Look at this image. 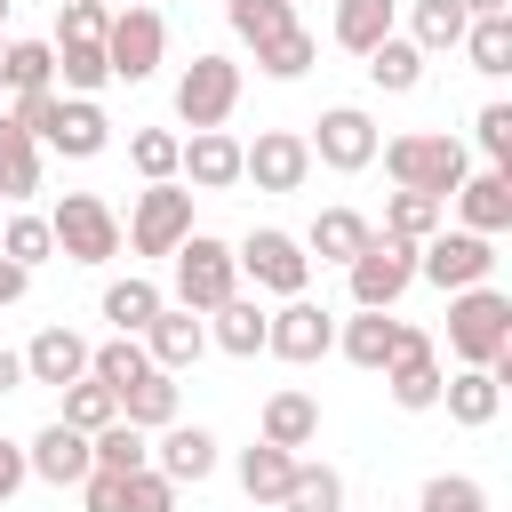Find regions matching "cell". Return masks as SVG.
Instances as JSON below:
<instances>
[{
  "label": "cell",
  "instance_id": "27",
  "mask_svg": "<svg viewBox=\"0 0 512 512\" xmlns=\"http://www.w3.org/2000/svg\"><path fill=\"white\" fill-rule=\"evenodd\" d=\"M184 416V384L168 376V368H144L128 392H120V424H136V432H160V424H176Z\"/></svg>",
  "mask_w": 512,
  "mask_h": 512
},
{
  "label": "cell",
  "instance_id": "5",
  "mask_svg": "<svg viewBox=\"0 0 512 512\" xmlns=\"http://www.w3.org/2000/svg\"><path fill=\"white\" fill-rule=\"evenodd\" d=\"M376 144H384V128H376V112H368V104H328V112L312 120V136H304L312 168H336V176L376 168Z\"/></svg>",
  "mask_w": 512,
  "mask_h": 512
},
{
  "label": "cell",
  "instance_id": "30",
  "mask_svg": "<svg viewBox=\"0 0 512 512\" xmlns=\"http://www.w3.org/2000/svg\"><path fill=\"white\" fill-rule=\"evenodd\" d=\"M424 64H432V56H424L408 32H392V40L368 48V80H376L384 96H416V88H424Z\"/></svg>",
  "mask_w": 512,
  "mask_h": 512
},
{
  "label": "cell",
  "instance_id": "14",
  "mask_svg": "<svg viewBox=\"0 0 512 512\" xmlns=\"http://www.w3.org/2000/svg\"><path fill=\"white\" fill-rule=\"evenodd\" d=\"M440 344L424 336V328H408V344L392 352V368H384V392H392V408H408V416H424V408H440Z\"/></svg>",
  "mask_w": 512,
  "mask_h": 512
},
{
  "label": "cell",
  "instance_id": "43",
  "mask_svg": "<svg viewBox=\"0 0 512 512\" xmlns=\"http://www.w3.org/2000/svg\"><path fill=\"white\" fill-rule=\"evenodd\" d=\"M312 56H320V40L296 24V32H280V40H264V48H256V72H264V80H304V72H312Z\"/></svg>",
  "mask_w": 512,
  "mask_h": 512
},
{
  "label": "cell",
  "instance_id": "8",
  "mask_svg": "<svg viewBox=\"0 0 512 512\" xmlns=\"http://www.w3.org/2000/svg\"><path fill=\"white\" fill-rule=\"evenodd\" d=\"M232 104H240V64L216 56V48H200V56L176 72V120L200 136V128H224Z\"/></svg>",
  "mask_w": 512,
  "mask_h": 512
},
{
  "label": "cell",
  "instance_id": "7",
  "mask_svg": "<svg viewBox=\"0 0 512 512\" xmlns=\"http://www.w3.org/2000/svg\"><path fill=\"white\" fill-rule=\"evenodd\" d=\"M344 280H352V312H392L416 288V248L392 232H368V248L344 264Z\"/></svg>",
  "mask_w": 512,
  "mask_h": 512
},
{
  "label": "cell",
  "instance_id": "15",
  "mask_svg": "<svg viewBox=\"0 0 512 512\" xmlns=\"http://www.w3.org/2000/svg\"><path fill=\"white\" fill-rule=\"evenodd\" d=\"M24 472L32 480H48V488H80L88 472H96V456H88V432H72V424H40L32 440H24Z\"/></svg>",
  "mask_w": 512,
  "mask_h": 512
},
{
  "label": "cell",
  "instance_id": "9",
  "mask_svg": "<svg viewBox=\"0 0 512 512\" xmlns=\"http://www.w3.org/2000/svg\"><path fill=\"white\" fill-rule=\"evenodd\" d=\"M416 280H432L440 296H456V288H488V280H496V240H480V232H464V224H456V232L440 224V232L416 248Z\"/></svg>",
  "mask_w": 512,
  "mask_h": 512
},
{
  "label": "cell",
  "instance_id": "40",
  "mask_svg": "<svg viewBox=\"0 0 512 512\" xmlns=\"http://www.w3.org/2000/svg\"><path fill=\"white\" fill-rule=\"evenodd\" d=\"M176 160H184V136L176 128H136L128 136V168L144 184H176Z\"/></svg>",
  "mask_w": 512,
  "mask_h": 512
},
{
  "label": "cell",
  "instance_id": "41",
  "mask_svg": "<svg viewBox=\"0 0 512 512\" xmlns=\"http://www.w3.org/2000/svg\"><path fill=\"white\" fill-rule=\"evenodd\" d=\"M88 456H96V472H144V464H152V440L112 416L104 432H88Z\"/></svg>",
  "mask_w": 512,
  "mask_h": 512
},
{
  "label": "cell",
  "instance_id": "50",
  "mask_svg": "<svg viewBox=\"0 0 512 512\" xmlns=\"http://www.w3.org/2000/svg\"><path fill=\"white\" fill-rule=\"evenodd\" d=\"M80 512H128L120 472H88V480H80Z\"/></svg>",
  "mask_w": 512,
  "mask_h": 512
},
{
  "label": "cell",
  "instance_id": "2",
  "mask_svg": "<svg viewBox=\"0 0 512 512\" xmlns=\"http://www.w3.org/2000/svg\"><path fill=\"white\" fill-rule=\"evenodd\" d=\"M448 352H456V368H488L512 352V296L496 280L448 296Z\"/></svg>",
  "mask_w": 512,
  "mask_h": 512
},
{
  "label": "cell",
  "instance_id": "57",
  "mask_svg": "<svg viewBox=\"0 0 512 512\" xmlns=\"http://www.w3.org/2000/svg\"><path fill=\"white\" fill-rule=\"evenodd\" d=\"M0 216H8V208H0Z\"/></svg>",
  "mask_w": 512,
  "mask_h": 512
},
{
  "label": "cell",
  "instance_id": "54",
  "mask_svg": "<svg viewBox=\"0 0 512 512\" xmlns=\"http://www.w3.org/2000/svg\"><path fill=\"white\" fill-rule=\"evenodd\" d=\"M464 16H512V0H456Z\"/></svg>",
  "mask_w": 512,
  "mask_h": 512
},
{
  "label": "cell",
  "instance_id": "51",
  "mask_svg": "<svg viewBox=\"0 0 512 512\" xmlns=\"http://www.w3.org/2000/svg\"><path fill=\"white\" fill-rule=\"evenodd\" d=\"M24 480H32V472H24V448H16V440H0V504H8Z\"/></svg>",
  "mask_w": 512,
  "mask_h": 512
},
{
  "label": "cell",
  "instance_id": "38",
  "mask_svg": "<svg viewBox=\"0 0 512 512\" xmlns=\"http://www.w3.org/2000/svg\"><path fill=\"white\" fill-rule=\"evenodd\" d=\"M224 24H232L248 48H264V40L296 32V0H224Z\"/></svg>",
  "mask_w": 512,
  "mask_h": 512
},
{
  "label": "cell",
  "instance_id": "16",
  "mask_svg": "<svg viewBox=\"0 0 512 512\" xmlns=\"http://www.w3.org/2000/svg\"><path fill=\"white\" fill-rule=\"evenodd\" d=\"M40 144L64 152V160H96V152L112 144V120H104L96 96H56V112L40 120Z\"/></svg>",
  "mask_w": 512,
  "mask_h": 512
},
{
  "label": "cell",
  "instance_id": "29",
  "mask_svg": "<svg viewBox=\"0 0 512 512\" xmlns=\"http://www.w3.org/2000/svg\"><path fill=\"white\" fill-rule=\"evenodd\" d=\"M32 192H40V144H32V128H16L0 112V208H24Z\"/></svg>",
  "mask_w": 512,
  "mask_h": 512
},
{
  "label": "cell",
  "instance_id": "45",
  "mask_svg": "<svg viewBox=\"0 0 512 512\" xmlns=\"http://www.w3.org/2000/svg\"><path fill=\"white\" fill-rule=\"evenodd\" d=\"M416 512H488V488L472 472H432L424 496H416Z\"/></svg>",
  "mask_w": 512,
  "mask_h": 512
},
{
  "label": "cell",
  "instance_id": "48",
  "mask_svg": "<svg viewBox=\"0 0 512 512\" xmlns=\"http://www.w3.org/2000/svg\"><path fill=\"white\" fill-rule=\"evenodd\" d=\"M104 32H112L104 0H56V40H104Z\"/></svg>",
  "mask_w": 512,
  "mask_h": 512
},
{
  "label": "cell",
  "instance_id": "25",
  "mask_svg": "<svg viewBox=\"0 0 512 512\" xmlns=\"http://www.w3.org/2000/svg\"><path fill=\"white\" fill-rule=\"evenodd\" d=\"M440 408H448V424L480 432V424L504 416V384H496L488 368H456V376H440Z\"/></svg>",
  "mask_w": 512,
  "mask_h": 512
},
{
  "label": "cell",
  "instance_id": "22",
  "mask_svg": "<svg viewBox=\"0 0 512 512\" xmlns=\"http://www.w3.org/2000/svg\"><path fill=\"white\" fill-rule=\"evenodd\" d=\"M400 344H408V320H392V312H352V320L336 328V352H344L352 368H368V376H384Z\"/></svg>",
  "mask_w": 512,
  "mask_h": 512
},
{
  "label": "cell",
  "instance_id": "42",
  "mask_svg": "<svg viewBox=\"0 0 512 512\" xmlns=\"http://www.w3.org/2000/svg\"><path fill=\"white\" fill-rule=\"evenodd\" d=\"M144 368H152V360H144V344H136V336H112V344H96V352H88V376H96L112 400H120Z\"/></svg>",
  "mask_w": 512,
  "mask_h": 512
},
{
  "label": "cell",
  "instance_id": "1",
  "mask_svg": "<svg viewBox=\"0 0 512 512\" xmlns=\"http://www.w3.org/2000/svg\"><path fill=\"white\" fill-rule=\"evenodd\" d=\"M376 160H384L392 192H432V200H448V192L464 184V168H472L464 136H448V128H408V136H384V144H376Z\"/></svg>",
  "mask_w": 512,
  "mask_h": 512
},
{
  "label": "cell",
  "instance_id": "23",
  "mask_svg": "<svg viewBox=\"0 0 512 512\" xmlns=\"http://www.w3.org/2000/svg\"><path fill=\"white\" fill-rule=\"evenodd\" d=\"M256 440H272V448H312L320 440V400L312 392H296V384H280V392H264V416H256Z\"/></svg>",
  "mask_w": 512,
  "mask_h": 512
},
{
  "label": "cell",
  "instance_id": "26",
  "mask_svg": "<svg viewBox=\"0 0 512 512\" xmlns=\"http://www.w3.org/2000/svg\"><path fill=\"white\" fill-rule=\"evenodd\" d=\"M368 232H376V224H368L360 208H320V216L304 224V256H312V264H352V256L368 248Z\"/></svg>",
  "mask_w": 512,
  "mask_h": 512
},
{
  "label": "cell",
  "instance_id": "18",
  "mask_svg": "<svg viewBox=\"0 0 512 512\" xmlns=\"http://www.w3.org/2000/svg\"><path fill=\"white\" fill-rule=\"evenodd\" d=\"M176 184H184V192H232V184H240V136H232V128H200V136H184Z\"/></svg>",
  "mask_w": 512,
  "mask_h": 512
},
{
  "label": "cell",
  "instance_id": "49",
  "mask_svg": "<svg viewBox=\"0 0 512 512\" xmlns=\"http://www.w3.org/2000/svg\"><path fill=\"white\" fill-rule=\"evenodd\" d=\"M120 496H128V512H176V488L144 464V472H120Z\"/></svg>",
  "mask_w": 512,
  "mask_h": 512
},
{
  "label": "cell",
  "instance_id": "28",
  "mask_svg": "<svg viewBox=\"0 0 512 512\" xmlns=\"http://www.w3.org/2000/svg\"><path fill=\"white\" fill-rule=\"evenodd\" d=\"M160 304H168V296H160V280H144V272H128V280H104V296H96V312L112 320V336H144Z\"/></svg>",
  "mask_w": 512,
  "mask_h": 512
},
{
  "label": "cell",
  "instance_id": "56",
  "mask_svg": "<svg viewBox=\"0 0 512 512\" xmlns=\"http://www.w3.org/2000/svg\"><path fill=\"white\" fill-rule=\"evenodd\" d=\"M0 88H8V40H0Z\"/></svg>",
  "mask_w": 512,
  "mask_h": 512
},
{
  "label": "cell",
  "instance_id": "11",
  "mask_svg": "<svg viewBox=\"0 0 512 512\" xmlns=\"http://www.w3.org/2000/svg\"><path fill=\"white\" fill-rule=\"evenodd\" d=\"M160 56H168V16L160 8H112V32H104V64H112V80H152L160 72Z\"/></svg>",
  "mask_w": 512,
  "mask_h": 512
},
{
  "label": "cell",
  "instance_id": "6",
  "mask_svg": "<svg viewBox=\"0 0 512 512\" xmlns=\"http://www.w3.org/2000/svg\"><path fill=\"white\" fill-rule=\"evenodd\" d=\"M176 296L168 304H184V312H216L224 296H240V264H232V240H216V232H192L176 256Z\"/></svg>",
  "mask_w": 512,
  "mask_h": 512
},
{
  "label": "cell",
  "instance_id": "33",
  "mask_svg": "<svg viewBox=\"0 0 512 512\" xmlns=\"http://www.w3.org/2000/svg\"><path fill=\"white\" fill-rule=\"evenodd\" d=\"M464 8L456 0H408V40L424 48V56H448V48H464Z\"/></svg>",
  "mask_w": 512,
  "mask_h": 512
},
{
  "label": "cell",
  "instance_id": "31",
  "mask_svg": "<svg viewBox=\"0 0 512 512\" xmlns=\"http://www.w3.org/2000/svg\"><path fill=\"white\" fill-rule=\"evenodd\" d=\"M48 48H56V96H96V88H112L104 40H48Z\"/></svg>",
  "mask_w": 512,
  "mask_h": 512
},
{
  "label": "cell",
  "instance_id": "36",
  "mask_svg": "<svg viewBox=\"0 0 512 512\" xmlns=\"http://www.w3.org/2000/svg\"><path fill=\"white\" fill-rule=\"evenodd\" d=\"M288 472H296L288 448H272V440H248V448H240V488H248V504H280Z\"/></svg>",
  "mask_w": 512,
  "mask_h": 512
},
{
  "label": "cell",
  "instance_id": "12",
  "mask_svg": "<svg viewBox=\"0 0 512 512\" xmlns=\"http://www.w3.org/2000/svg\"><path fill=\"white\" fill-rule=\"evenodd\" d=\"M264 352H272V360H288V368L328 360V352H336V312H328V304H312V296H288V304L264 320Z\"/></svg>",
  "mask_w": 512,
  "mask_h": 512
},
{
  "label": "cell",
  "instance_id": "21",
  "mask_svg": "<svg viewBox=\"0 0 512 512\" xmlns=\"http://www.w3.org/2000/svg\"><path fill=\"white\" fill-rule=\"evenodd\" d=\"M152 472L168 480V488H200L208 472H216V432L208 424H160V448H152Z\"/></svg>",
  "mask_w": 512,
  "mask_h": 512
},
{
  "label": "cell",
  "instance_id": "32",
  "mask_svg": "<svg viewBox=\"0 0 512 512\" xmlns=\"http://www.w3.org/2000/svg\"><path fill=\"white\" fill-rule=\"evenodd\" d=\"M392 16H400V0H336V48H352V56H368L376 40H392Z\"/></svg>",
  "mask_w": 512,
  "mask_h": 512
},
{
  "label": "cell",
  "instance_id": "53",
  "mask_svg": "<svg viewBox=\"0 0 512 512\" xmlns=\"http://www.w3.org/2000/svg\"><path fill=\"white\" fill-rule=\"evenodd\" d=\"M16 384H24V352H8V344H0V392H16Z\"/></svg>",
  "mask_w": 512,
  "mask_h": 512
},
{
  "label": "cell",
  "instance_id": "35",
  "mask_svg": "<svg viewBox=\"0 0 512 512\" xmlns=\"http://www.w3.org/2000/svg\"><path fill=\"white\" fill-rule=\"evenodd\" d=\"M440 224H448V200H432V192H392L384 200V232L408 240V248H424Z\"/></svg>",
  "mask_w": 512,
  "mask_h": 512
},
{
  "label": "cell",
  "instance_id": "13",
  "mask_svg": "<svg viewBox=\"0 0 512 512\" xmlns=\"http://www.w3.org/2000/svg\"><path fill=\"white\" fill-rule=\"evenodd\" d=\"M240 184L256 192H304L312 184V152L296 128H256V144H240Z\"/></svg>",
  "mask_w": 512,
  "mask_h": 512
},
{
  "label": "cell",
  "instance_id": "4",
  "mask_svg": "<svg viewBox=\"0 0 512 512\" xmlns=\"http://www.w3.org/2000/svg\"><path fill=\"white\" fill-rule=\"evenodd\" d=\"M232 264H240V280H256V296H280V304L312 288V256H304V240L280 232V224H256L248 240H232Z\"/></svg>",
  "mask_w": 512,
  "mask_h": 512
},
{
  "label": "cell",
  "instance_id": "24",
  "mask_svg": "<svg viewBox=\"0 0 512 512\" xmlns=\"http://www.w3.org/2000/svg\"><path fill=\"white\" fill-rule=\"evenodd\" d=\"M200 320H208V344H216V352L256 360V352H264V320H272V312H264V296H224V304H216V312H200Z\"/></svg>",
  "mask_w": 512,
  "mask_h": 512
},
{
  "label": "cell",
  "instance_id": "44",
  "mask_svg": "<svg viewBox=\"0 0 512 512\" xmlns=\"http://www.w3.org/2000/svg\"><path fill=\"white\" fill-rule=\"evenodd\" d=\"M112 416H120V400H112V392H104L96 376H80V384H64V416H56V424H72V432H104Z\"/></svg>",
  "mask_w": 512,
  "mask_h": 512
},
{
  "label": "cell",
  "instance_id": "55",
  "mask_svg": "<svg viewBox=\"0 0 512 512\" xmlns=\"http://www.w3.org/2000/svg\"><path fill=\"white\" fill-rule=\"evenodd\" d=\"M104 8H160V0H104Z\"/></svg>",
  "mask_w": 512,
  "mask_h": 512
},
{
  "label": "cell",
  "instance_id": "20",
  "mask_svg": "<svg viewBox=\"0 0 512 512\" xmlns=\"http://www.w3.org/2000/svg\"><path fill=\"white\" fill-rule=\"evenodd\" d=\"M88 352H96V344H88L80 328H64V320H56V328H40V336L24 344V384L64 392V384H80V376H88Z\"/></svg>",
  "mask_w": 512,
  "mask_h": 512
},
{
  "label": "cell",
  "instance_id": "52",
  "mask_svg": "<svg viewBox=\"0 0 512 512\" xmlns=\"http://www.w3.org/2000/svg\"><path fill=\"white\" fill-rule=\"evenodd\" d=\"M24 288H32V272H24V264H8V256H0V312H8V304H24Z\"/></svg>",
  "mask_w": 512,
  "mask_h": 512
},
{
  "label": "cell",
  "instance_id": "10",
  "mask_svg": "<svg viewBox=\"0 0 512 512\" xmlns=\"http://www.w3.org/2000/svg\"><path fill=\"white\" fill-rule=\"evenodd\" d=\"M192 200L200 192H184V184H144L136 192V208H128V248L136 256H176L200 224H192Z\"/></svg>",
  "mask_w": 512,
  "mask_h": 512
},
{
  "label": "cell",
  "instance_id": "17",
  "mask_svg": "<svg viewBox=\"0 0 512 512\" xmlns=\"http://www.w3.org/2000/svg\"><path fill=\"white\" fill-rule=\"evenodd\" d=\"M448 208H456L464 232H480V240L512 232V168H464V184L448 192Z\"/></svg>",
  "mask_w": 512,
  "mask_h": 512
},
{
  "label": "cell",
  "instance_id": "19",
  "mask_svg": "<svg viewBox=\"0 0 512 512\" xmlns=\"http://www.w3.org/2000/svg\"><path fill=\"white\" fill-rule=\"evenodd\" d=\"M136 344H144V360H152V368L184 376V368L208 352V320H200V312H184V304H160V312H152V328H144Z\"/></svg>",
  "mask_w": 512,
  "mask_h": 512
},
{
  "label": "cell",
  "instance_id": "46",
  "mask_svg": "<svg viewBox=\"0 0 512 512\" xmlns=\"http://www.w3.org/2000/svg\"><path fill=\"white\" fill-rule=\"evenodd\" d=\"M8 88H16V96L56 88V48H48V40H8Z\"/></svg>",
  "mask_w": 512,
  "mask_h": 512
},
{
  "label": "cell",
  "instance_id": "34",
  "mask_svg": "<svg viewBox=\"0 0 512 512\" xmlns=\"http://www.w3.org/2000/svg\"><path fill=\"white\" fill-rule=\"evenodd\" d=\"M280 512H344V472L296 456V472H288V488H280Z\"/></svg>",
  "mask_w": 512,
  "mask_h": 512
},
{
  "label": "cell",
  "instance_id": "37",
  "mask_svg": "<svg viewBox=\"0 0 512 512\" xmlns=\"http://www.w3.org/2000/svg\"><path fill=\"white\" fill-rule=\"evenodd\" d=\"M0 256H8V264H24V272H32V264H48V256H56V232H48V216H32V208H8V216H0Z\"/></svg>",
  "mask_w": 512,
  "mask_h": 512
},
{
  "label": "cell",
  "instance_id": "3",
  "mask_svg": "<svg viewBox=\"0 0 512 512\" xmlns=\"http://www.w3.org/2000/svg\"><path fill=\"white\" fill-rule=\"evenodd\" d=\"M48 232H56V256L64 264H112L120 256V216H112V200L104 192H64L56 208H48Z\"/></svg>",
  "mask_w": 512,
  "mask_h": 512
},
{
  "label": "cell",
  "instance_id": "47",
  "mask_svg": "<svg viewBox=\"0 0 512 512\" xmlns=\"http://www.w3.org/2000/svg\"><path fill=\"white\" fill-rule=\"evenodd\" d=\"M472 144L488 152V168H512V104H480V120H472Z\"/></svg>",
  "mask_w": 512,
  "mask_h": 512
},
{
  "label": "cell",
  "instance_id": "39",
  "mask_svg": "<svg viewBox=\"0 0 512 512\" xmlns=\"http://www.w3.org/2000/svg\"><path fill=\"white\" fill-rule=\"evenodd\" d=\"M464 56H472V72L504 80L512 72V16H472L464 24Z\"/></svg>",
  "mask_w": 512,
  "mask_h": 512
}]
</instances>
